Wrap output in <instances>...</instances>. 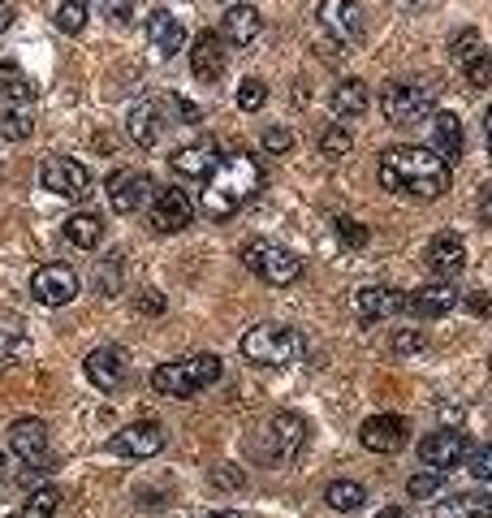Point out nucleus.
Wrapping results in <instances>:
<instances>
[{
    "mask_svg": "<svg viewBox=\"0 0 492 518\" xmlns=\"http://www.w3.org/2000/svg\"><path fill=\"white\" fill-rule=\"evenodd\" d=\"M376 177L389 195H406V199H441L449 190V165L432 147H419V143L389 147L380 156Z\"/></svg>",
    "mask_w": 492,
    "mask_h": 518,
    "instance_id": "obj_1",
    "label": "nucleus"
},
{
    "mask_svg": "<svg viewBox=\"0 0 492 518\" xmlns=\"http://www.w3.org/2000/svg\"><path fill=\"white\" fill-rule=\"evenodd\" d=\"M259 186H264V169H259V160L251 152L221 156L212 173L203 177V216L208 221H229L259 195Z\"/></svg>",
    "mask_w": 492,
    "mask_h": 518,
    "instance_id": "obj_2",
    "label": "nucleus"
},
{
    "mask_svg": "<svg viewBox=\"0 0 492 518\" xmlns=\"http://www.w3.org/2000/svg\"><path fill=\"white\" fill-rule=\"evenodd\" d=\"M225 376V363L216 354H190V359H173L152 372V389L160 398H195V393L212 389Z\"/></svg>",
    "mask_w": 492,
    "mask_h": 518,
    "instance_id": "obj_3",
    "label": "nucleus"
},
{
    "mask_svg": "<svg viewBox=\"0 0 492 518\" xmlns=\"http://www.w3.org/2000/svg\"><path fill=\"white\" fill-rule=\"evenodd\" d=\"M242 354L264 367H290L307 354V342L290 324H255V329L242 333Z\"/></svg>",
    "mask_w": 492,
    "mask_h": 518,
    "instance_id": "obj_4",
    "label": "nucleus"
},
{
    "mask_svg": "<svg viewBox=\"0 0 492 518\" xmlns=\"http://www.w3.org/2000/svg\"><path fill=\"white\" fill-rule=\"evenodd\" d=\"M242 259H246V268H251L259 281L277 285V290H285V285H294L298 277H303V259H298L290 247H281V242H272V238L246 242Z\"/></svg>",
    "mask_w": 492,
    "mask_h": 518,
    "instance_id": "obj_5",
    "label": "nucleus"
},
{
    "mask_svg": "<svg viewBox=\"0 0 492 518\" xmlns=\"http://www.w3.org/2000/svg\"><path fill=\"white\" fill-rule=\"evenodd\" d=\"M380 108H385V117L393 126H419V121H428L436 108V87L402 78V83H389L380 91Z\"/></svg>",
    "mask_w": 492,
    "mask_h": 518,
    "instance_id": "obj_6",
    "label": "nucleus"
},
{
    "mask_svg": "<svg viewBox=\"0 0 492 518\" xmlns=\"http://www.w3.org/2000/svg\"><path fill=\"white\" fill-rule=\"evenodd\" d=\"M9 449L18 454V462H26V475H39V471H52L57 458L48 454V424L35 415L26 419H13L9 424Z\"/></svg>",
    "mask_w": 492,
    "mask_h": 518,
    "instance_id": "obj_7",
    "label": "nucleus"
},
{
    "mask_svg": "<svg viewBox=\"0 0 492 518\" xmlns=\"http://www.w3.org/2000/svg\"><path fill=\"white\" fill-rule=\"evenodd\" d=\"M39 186L57 199H87L91 195V169L74 156H48L39 165Z\"/></svg>",
    "mask_w": 492,
    "mask_h": 518,
    "instance_id": "obj_8",
    "label": "nucleus"
},
{
    "mask_svg": "<svg viewBox=\"0 0 492 518\" xmlns=\"http://www.w3.org/2000/svg\"><path fill=\"white\" fill-rule=\"evenodd\" d=\"M471 458V436L467 432H458V428H441V432H432V436H423L419 441V462L428 471H458L462 462Z\"/></svg>",
    "mask_w": 492,
    "mask_h": 518,
    "instance_id": "obj_9",
    "label": "nucleus"
},
{
    "mask_svg": "<svg viewBox=\"0 0 492 518\" xmlns=\"http://www.w3.org/2000/svg\"><path fill=\"white\" fill-rule=\"evenodd\" d=\"M316 18H320L324 35L333 39V44H341V48L363 44V9H359V0H324Z\"/></svg>",
    "mask_w": 492,
    "mask_h": 518,
    "instance_id": "obj_10",
    "label": "nucleus"
},
{
    "mask_svg": "<svg viewBox=\"0 0 492 518\" xmlns=\"http://www.w3.org/2000/svg\"><path fill=\"white\" fill-rule=\"evenodd\" d=\"M108 203H113V212L117 216H130V212H139L147 199H152V177H147L143 169H117V173H108Z\"/></svg>",
    "mask_w": 492,
    "mask_h": 518,
    "instance_id": "obj_11",
    "label": "nucleus"
},
{
    "mask_svg": "<svg viewBox=\"0 0 492 518\" xmlns=\"http://www.w3.org/2000/svg\"><path fill=\"white\" fill-rule=\"evenodd\" d=\"M31 294H35L44 307L74 303V298H78V272H74L70 264H44V268H35Z\"/></svg>",
    "mask_w": 492,
    "mask_h": 518,
    "instance_id": "obj_12",
    "label": "nucleus"
},
{
    "mask_svg": "<svg viewBox=\"0 0 492 518\" xmlns=\"http://www.w3.org/2000/svg\"><path fill=\"white\" fill-rule=\"evenodd\" d=\"M225 65H229V52H225V39L216 31H199L190 39V74H195L199 83H221Z\"/></svg>",
    "mask_w": 492,
    "mask_h": 518,
    "instance_id": "obj_13",
    "label": "nucleus"
},
{
    "mask_svg": "<svg viewBox=\"0 0 492 518\" xmlns=\"http://www.w3.org/2000/svg\"><path fill=\"white\" fill-rule=\"evenodd\" d=\"M164 428L160 424H152V419H143V424H130V428H121L113 441H108V449L113 454H121V458H156L160 449H164Z\"/></svg>",
    "mask_w": 492,
    "mask_h": 518,
    "instance_id": "obj_14",
    "label": "nucleus"
},
{
    "mask_svg": "<svg viewBox=\"0 0 492 518\" xmlns=\"http://www.w3.org/2000/svg\"><path fill=\"white\" fill-rule=\"evenodd\" d=\"M190 221H195V208H190L186 190L164 186L160 195L152 199V229H156V234H182Z\"/></svg>",
    "mask_w": 492,
    "mask_h": 518,
    "instance_id": "obj_15",
    "label": "nucleus"
},
{
    "mask_svg": "<svg viewBox=\"0 0 492 518\" xmlns=\"http://www.w3.org/2000/svg\"><path fill=\"white\" fill-rule=\"evenodd\" d=\"M454 307H458V290H454L449 281L419 285V290H410L406 303H402V311H410V316H419V320H441V316H449Z\"/></svg>",
    "mask_w": 492,
    "mask_h": 518,
    "instance_id": "obj_16",
    "label": "nucleus"
},
{
    "mask_svg": "<svg viewBox=\"0 0 492 518\" xmlns=\"http://www.w3.org/2000/svg\"><path fill=\"white\" fill-rule=\"evenodd\" d=\"M423 264H428L432 277H441V281L458 277V272L467 268V242H462L454 229H445V234H436V238L428 242V251H423Z\"/></svg>",
    "mask_w": 492,
    "mask_h": 518,
    "instance_id": "obj_17",
    "label": "nucleus"
},
{
    "mask_svg": "<svg viewBox=\"0 0 492 518\" xmlns=\"http://www.w3.org/2000/svg\"><path fill=\"white\" fill-rule=\"evenodd\" d=\"M410 436V424L402 415H372L367 424L359 428V441L363 449H372V454H398Z\"/></svg>",
    "mask_w": 492,
    "mask_h": 518,
    "instance_id": "obj_18",
    "label": "nucleus"
},
{
    "mask_svg": "<svg viewBox=\"0 0 492 518\" xmlns=\"http://www.w3.org/2000/svg\"><path fill=\"white\" fill-rule=\"evenodd\" d=\"M126 350L121 346H100V350H91L87 354V363H82V372H87V380L95 389H104V393H113L121 389V380H126Z\"/></svg>",
    "mask_w": 492,
    "mask_h": 518,
    "instance_id": "obj_19",
    "label": "nucleus"
},
{
    "mask_svg": "<svg viewBox=\"0 0 492 518\" xmlns=\"http://www.w3.org/2000/svg\"><path fill=\"white\" fill-rule=\"evenodd\" d=\"M221 160V147H216L212 134H203V139H195L190 147H177V152L169 156V169L177 177H190V182H199V177H208L212 165Z\"/></svg>",
    "mask_w": 492,
    "mask_h": 518,
    "instance_id": "obj_20",
    "label": "nucleus"
},
{
    "mask_svg": "<svg viewBox=\"0 0 492 518\" xmlns=\"http://www.w3.org/2000/svg\"><path fill=\"white\" fill-rule=\"evenodd\" d=\"M307 445V419L294 411H281L268 424V458H294Z\"/></svg>",
    "mask_w": 492,
    "mask_h": 518,
    "instance_id": "obj_21",
    "label": "nucleus"
},
{
    "mask_svg": "<svg viewBox=\"0 0 492 518\" xmlns=\"http://www.w3.org/2000/svg\"><path fill=\"white\" fill-rule=\"evenodd\" d=\"M402 303H406V294L389 290V285H363V290L354 294V311H359L363 324H376V320L398 316Z\"/></svg>",
    "mask_w": 492,
    "mask_h": 518,
    "instance_id": "obj_22",
    "label": "nucleus"
},
{
    "mask_svg": "<svg viewBox=\"0 0 492 518\" xmlns=\"http://www.w3.org/2000/svg\"><path fill=\"white\" fill-rule=\"evenodd\" d=\"M147 39H152V52H156V57L169 61V57H177V52L186 48V26L177 22L169 9H156L152 22H147Z\"/></svg>",
    "mask_w": 492,
    "mask_h": 518,
    "instance_id": "obj_23",
    "label": "nucleus"
},
{
    "mask_svg": "<svg viewBox=\"0 0 492 518\" xmlns=\"http://www.w3.org/2000/svg\"><path fill=\"white\" fill-rule=\"evenodd\" d=\"M432 152L441 156L449 169H454L462 152H467V143H462V121L454 113H432Z\"/></svg>",
    "mask_w": 492,
    "mask_h": 518,
    "instance_id": "obj_24",
    "label": "nucleus"
},
{
    "mask_svg": "<svg viewBox=\"0 0 492 518\" xmlns=\"http://www.w3.org/2000/svg\"><path fill=\"white\" fill-rule=\"evenodd\" d=\"M259 31H264V18L251 9V5H238L225 13V26H221V39L225 44H234V48H251L255 39H259Z\"/></svg>",
    "mask_w": 492,
    "mask_h": 518,
    "instance_id": "obj_25",
    "label": "nucleus"
},
{
    "mask_svg": "<svg viewBox=\"0 0 492 518\" xmlns=\"http://www.w3.org/2000/svg\"><path fill=\"white\" fill-rule=\"evenodd\" d=\"M126 130H130V139L139 143V147H156L160 143V104L156 100H143V104H134L130 108V117H126Z\"/></svg>",
    "mask_w": 492,
    "mask_h": 518,
    "instance_id": "obj_26",
    "label": "nucleus"
},
{
    "mask_svg": "<svg viewBox=\"0 0 492 518\" xmlns=\"http://www.w3.org/2000/svg\"><path fill=\"white\" fill-rule=\"evenodd\" d=\"M367 104H372V95H367V87L359 83V78H346V83H337L333 95H328V108L341 117V121H354L367 113Z\"/></svg>",
    "mask_w": 492,
    "mask_h": 518,
    "instance_id": "obj_27",
    "label": "nucleus"
},
{
    "mask_svg": "<svg viewBox=\"0 0 492 518\" xmlns=\"http://www.w3.org/2000/svg\"><path fill=\"white\" fill-rule=\"evenodd\" d=\"M61 234L70 247L78 251H91V247H100L104 242V216H95V212H74L70 221L61 225Z\"/></svg>",
    "mask_w": 492,
    "mask_h": 518,
    "instance_id": "obj_28",
    "label": "nucleus"
},
{
    "mask_svg": "<svg viewBox=\"0 0 492 518\" xmlns=\"http://www.w3.org/2000/svg\"><path fill=\"white\" fill-rule=\"evenodd\" d=\"M436 518H492V497L488 493H454L436 501Z\"/></svg>",
    "mask_w": 492,
    "mask_h": 518,
    "instance_id": "obj_29",
    "label": "nucleus"
},
{
    "mask_svg": "<svg viewBox=\"0 0 492 518\" xmlns=\"http://www.w3.org/2000/svg\"><path fill=\"white\" fill-rule=\"evenodd\" d=\"M0 95H5V100H31L35 95V83H31V74L22 70L18 61H0Z\"/></svg>",
    "mask_w": 492,
    "mask_h": 518,
    "instance_id": "obj_30",
    "label": "nucleus"
},
{
    "mask_svg": "<svg viewBox=\"0 0 492 518\" xmlns=\"http://www.w3.org/2000/svg\"><path fill=\"white\" fill-rule=\"evenodd\" d=\"M324 501H328V510L350 514V510H359L363 501H367V488L354 484V480H333V484L324 488Z\"/></svg>",
    "mask_w": 492,
    "mask_h": 518,
    "instance_id": "obj_31",
    "label": "nucleus"
},
{
    "mask_svg": "<svg viewBox=\"0 0 492 518\" xmlns=\"http://www.w3.org/2000/svg\"><path fill=\"white\" fill-rule=\"evenodd\" d=\"M35 134V121L22 113V108H0V139L9 143H26Z\"/></svg>",
    "mask_w": 492,
    "mask_h": 518,
    "instance_id": "obj_32",
    "label": "nucleus"
},
{
    "mask_svg": "<svg viewBox=\"0 0 492 518\" xmlns=\"http://www.w3.org/2000/svg\"><path fill=\"white\" fill-rule=\"evenodd\" d=\"M87 0H61L57 5V31L61 35H82V26H87Z\"/></svg>",
    "mask_w": 492,
    "mask_h": 518,
    "instance_id": "obj_33",
    "label": "nucleus"
},
{
    "mask_svg": "<svg viewBox=\"0 0 492 518\" xmlns=\"http://www.w3.org/2000/svg\"><path fill=\"white\" fill-rule=\"evenodd\" d=\"M57 510H61L57 488H39V493H31V501L22 506V518H57Z\"/></svg>",
    "mask_w": 492,
    "mask_h": 518,
    "instance_id": "obj_34",
    "label": "nucleus"
},
{
    "mask_svg": "<svg viewBox=\"0 0 492 518\" xmlns=\"http://www.w3.org/2000/svg\"><path fill=\"white\" fill-rule=\"evenodd\" d=\"M462 74H467V83L475 87V91H484V87H492V52L488 48H480L475 57L462 65Z\"/></svg>",
    "mask_w": 492,
    "mask_h": 518,
    "instance_id": "obj_35",
    "label": "nucleus"
},
{
    "mask_svg": "<svg viewBox=\"0 0 492 518\" xmlns=\"http://www.w3.org/2000/svg\"><path fill=\"white\" fill-rule=\"evenodd\" d=\"M480 48H484V44H480V31H475V26H467V31H458L454 39H449V52H454V61H458V65H467Z\"/></svg>",
    "mask_w": 492,
    "mask_h": 518,
    "instance_id": "obj_36",
    "label": "nucleus"
},
{
    "mask_svg": "<svg viewBox=\"0 0 492 518\" xmlns=\"http://www.w3.org/2000/svg\"><path fill=\"white\" fill-rule=\"evenodd\" d=\"M441 484H445V475H441V471H423V475H410L406 493L415 497V501H428V497L441 493Z\"/></svg>",
    "mask_w": 492,
    "mask_h": 518,
    "instance_id": "obj_37",
    "label": "nucleus"
},
{
    "mask_svg": "<svg viewBox=\"0 0 492 518\" xmlns=\"http://www.w3.org/2000/svg\"><path fill=\"white\" fill-rule=\"evenodd\" d=\"M264 100H268V83H264V78H242V87H238V108L255 113V108H264Z\"/></svg>",
    "mask_w": 492,
    "mask_h": 518,
    "instance_id": "obj_38",
    "label": "nucleus"
},
{
    "mask_svg": "<svg viewBox=\"0 0 492 518\" xmlns=\"http://www.w3.org/2000/svg\"><path fill=\"white\" fill-rule=\"evenodd\" d=\"M320 156H328V160L350 156V134L341 130V126H328V130L320 134Z\"/></svg>",
    "mask_w": 492,
    "mask_h": 518,
    "instance_id": "obj_39",
    "label": "nucleus"
},
{
    "mask_svg": "<svg viewBox=\"0 0 492 518\" xmlns=\"http://www.w3.org/2000/svg\"><path fill=\"white\" fill-rule=\"evenodd\" d=\"M333 225H337V238L346 242V247H367V238H372L367 234V225H359L354 216H337Z\"/></svg>",
    "mask_w": 492,
    "mask_h": 518,
    "instance_id": "obj_40",
    "label": "nucleus"
},
{
    "mask_svg": "<svg viewBox=\"0 0 492 518\" xmlns=\"http://www.w3.org/2000/svg\"><path fill=\"white\" fill-rule=\"evenodd\" d=\"M22 342H26V333H22V320H18V324L9 320L5 329H0V363H9L13 354L22 350Z\"/></svg>",
    "mask_w": 492,
    "mask_h": 518,
    "instance_id": "obj_41",
    "label": "nucleus"
},
{
    "mask_svg": "<svg viewBox=\"0 0 492 518\" xmlns=\"http://www.w3.org/2000/svg\"><path fill=\"white\" fill-rule=\"evenodd\" d=\"M467 467H471V475H475V480L492 484V445H484V449H471Z\"/></svg>",
    "mask_w": 492,
    "mask_h": 518,
    "instance_id": "obj_42",
    "label": "nucleus"
},
{
    "mask_svg": "<svg viewBox=\"0 0 492 518\" xmlns=\"http://www.w3.org/2000/svg\"><path fill=\"white\" fill-rule=\"evenodd\" d=\"M95 9H100L108 22H121V26H126L130 13H134V0H95Z\"/></svg>",
    "mask_w": 492,
    "mask_h": 518,
    "instance_id": "obj_43",
    "label": "nucleus"
},
{
    "mask_svg": "<svg viewBox=\"0 0 492 518\" xmlns=\"http://www.w3.org/2000/svg\"><path fill=\"white\" fill-rule=\"evenodd\" d=\"M294 147V134L285 126H268L264 130V152H290Z\"/></svg>",
    "mask_w": 492,
    "mask_h": 518,
    "instance_id": "obj_44",
    "label": "nucleus"
},
{
    "mask_svg": "<svg viewBox=\"0 0 492 518\" xmlns=\"http://www.w3.org/2000/svg\"><path fill=\"white\" fill-rule=\"evenodd\" d=\"M423 346H428V337L423 333H398L393 337V354H419Z\"/></svg>",
    "mask_w": 492,
    "mask_h": 518,
    "instance_id": "obj_45",
    "label": "nucleus"
},
{
    "mask_svg": "<svg viewBox=\"0 0 492 518\" xmlns=\"http://www.w3.org/2000/svg\"><path fill=\"white\" fill-rule=\"evenodd\" d=\"M117 272H121V255H113L104 264V272H100V294H113L117 290Z\"/></svg>",
    "mask_w": 492,
    "mask_h": 518,
    "instance_id": "obj_46",
    "label": "nucleus"
},
{
    "mask_svg": "<svg viewBox=\"0 0 492 518\" xmlns=\"http://www.w3.org/2000/svg\"><path fill=\"white\" fill-rule=\"evenodd\" d=\"M139 311H143V316H160V311H164V298H160V294H143V298H139Z\"/></svg>",
    "mask_w": 492,
    "mask_h": 518,
    "instance_id": "obj_47",
    "label": "nucleus"
},
{
    "mask_svg": "<svg viewBox=\"0 0 492 518\" xmlns=\"http://www.w3.org/2000/svg\"><path fill=\"white\" fill-rule=\"evenodd\" d=\"M480 221H484V225H492V182L480 190Z\"/></svg>",
    "mask_w": 492,
    "mask_h": 518,
    "instance_id": "obj_48",
    "label": "nucleus"
},
{
    "mask_svg": "<svg viewBox=\"0 0 492 518\" xmlns=\"http://www.w3.org/2000/svg\"><path fill=\"white\" fill-rule=\"evenodd\" d=\"M467 303H471V311H475V316H488V311H492V298H488L484 290H480V294H471Z\"/></svg>",
    "mask_w": 492,
    "mask_h": 518,
    "instance_id": "obj_49",
    "label": "nucleus"
},
{
    "mask_svg": "<svg viewBox=\"0 0 492 518\" xmlns=\"http://www.w3.org/2000/svg\"><path fill=\"white\" fill-rule=\"evenodd\" d=\"M212 484H221V488H225V484H229V488H238V484H242V475H234V471H216V475H212Z\"/></svg>",
    "mask_w": 492,
    "mask_h": 518,
    "instance_id": "obj_50",
    "label": "nucleus"
},
{
    "mask_svg": "<svg viewBox=\"0 0 492 518\" xmlns=\"http://www.w3.org/2000/svg\"><path fill=\"white\" fill-rule=\"evenodd\" d=\"M9 22H13V5H9V0H0V35L9 31Z\"/></svg>",
    "mask_w": 492,
    "mask_h": 518,
    "instance_id": "obj_51",
    "label": "nucleus"
},
{
    "mask_svg": "<svg viewBox=\"0 0 492 518\" xmlns=\"http://www.w3.org/2000/svg\"><path fill=\"white\" fill-rule=\"evenodd\" d=\"M484 139H488V156H492V104H488V113H484Z\"/></svg>",
    "mask_w": 492,
    "mask_h": 518,
    "instance_id": "obj_52",
    "label": "nucleus"
},
{
    "mask_svg": "<svg viewBox=\"0 0 492 518\" xmlns=\"http://www.w3.org/2000/svg\"><path fill=\"white\" fill-rule=\"evenodd\" d=\"M376 518H406V510L402 506H389V510H380Z\"/></svg>",
    "mask_w": 492,
    "mask_h": 518,
    "instance_id": "obj_53",
    "label": "nucleus"
},
{
    "mask_svg": "<svg viewBox=\"0 0 492 518\" xmlns=\"http://www.w3.org/2000/svg\"><path fill=\"white\" fill-rule=\"evenodd\" d=\"M208 518H242L238 510H221V514H208Z\"/></svg>",
    "mask_w": 492,
    "mask_h": 518,
    "instance_id": "obj_54",
    "label": "nucleus"
},
{
    "mask_svg": "<svg viewBox=\"0 0 492 518\" xmlns=\"http://www.w3.org/2000/svg\"><path fill=\"white\" fill-rule=\"evenodd\" d=\"M0 467H5V462H0Z\"/></svg>",
    "mask_w": 492,
    "mask_h": 518,
    "instance_id": "obj_55",
    "label": "nucleus"
}]
</instances>
